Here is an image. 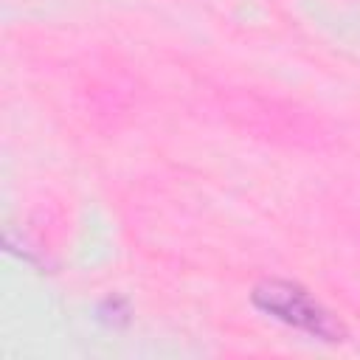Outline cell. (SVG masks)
<instances>
[{"label": "cell", "instance_id": "cell-1", "mask_svg": "<svg viewBox=\"0 0 360 360\" xmlns=\"http://www.w3.org/2000/svg\"><path fill=\"white\" fill-rule=\"evenodd\" d=\"M256 304L262 309H267L270 315L298 326V329H307L318 338H329L335 340V335H340V326L329 318V312H323L304 290L292 287V284H284V281H267L262 287H256L253 292Z\"/></svg>", "mask_w": 360, "mask_h": 360}]
</instances>
